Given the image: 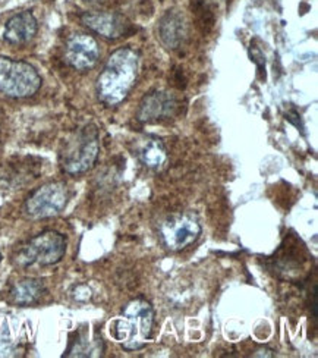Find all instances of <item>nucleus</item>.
<instances>
[{
  "instance_id": "f257e3e1",
  "label": "nucleus",
  "mask_w": 318,
  "mask_h": 358,
  "mask_svg": "<svg viewBox=\"0 0 318 358\" xmlns=\"http://www.w3.org/2000/svg\"><path fill=\"white\" fill-rule=\"evenodd\" d=\"M138 64L140 56L131 48L110 55L97 80V94L104 104L116 106L128 97L138 76Z\"/></svg>"
},
{
  "instance_id": "f03ea898",
  "label": "nucleus",
  "mask_w": 318,
  "mask_h": 358,
  "mask_svg": "<svg viewBox=\"0 0 318 358\" xmlns=\"http://www.w3.org/2000/svg\"><path fill=\"white\" fill-rule=\"evenodd\" d=\"M154 324V310L145 300H132L119 316L110 322V335L128 351L145 347Z\"/></svg>"
},
{
  "instance_id": "7ed1b4c3",
  "label": "nucleus",
  "mask_w": 318,
  "mask_h": 358,
  "mask_svg": "<svg viewBox=\"0 0 318 358\" xmlns=\"http://www.w3.org/2000/svg\"><path fill=\"white\" fill-rule=\"evenodd\" d=\"M99 131L87 125L65 141L60 150V166L69 175H80L94 166L99 157Z\"/></svg>"
},
{
  "instance_id": "20e7f679",
  "label": "nucleus",
  "mask_w": 318,
  "mask_h": 358,
  "mask_svg": "<svg viewBox=\"0 0 318 358\" xmlns=\"http://www.w3.org/2000/svg\"><path fill=\"white\" fill-rule=\"evenodd\" d=\"M40 87L41 78L34 66L0 56V93L22 99L36 94Z\"/></svg>"
},
{
  "instance_id": "39448f33",
  "label": "nucleus",
  "mask_w": 318,
  "mask_h": 358,
  "mask_svg": "<svg viewBox=\"0 0 318 358\" xmlns=\"http://www.w3.org/2000/svg\"><path fill=\"white\" fill-rule=\"evenodd\" d=\"M66 240L56 231H45L29 240L18 252L17 262L24 267L52 266L64 259Z\"/></svg>"
},
{
  "instance_id": "423d86ee",
  "label": "nucleus",
  "mask_w": 318,
  "mask_h": 358,
  "mask_svg": "<svg viewBox=\"0 0 318 358\" xmlns=\"http://www.w3.org/2000/svg\"><path fill=\"white\" fill-rule=\"evenodd\" d=\"M69 189L64 182H49L36 189L25 203V212L34 219L57 216L66 207Z\"/></svg>"
},
{
  "instance_id": "0eeeda50",
  "label": "nucleus",
  "mask_w": 318,
  "mask_h": 358,
  "mask_svg": "<svg viewBox=\"0 0 318 358\" xmlns=\"http://www.w3.org/2000/svg\"><path fill=\"white\" fill-rule=\"evenodd\" d=\"M201 225L191 215H172L160 225L163 244L172 251H180L198 240Z\"/></svg>"
},
{
  "instance_id": "6e6552de",
  "label": "nucleus",
  "mask_w": 318,
  "mask_h": 358,
  "mask_svg": "<svg viewBox=\"0 0 318 358\" xmlns=\"http://www.w3.org/2000/svg\"><path fill=\"white\" fill-rule=\"evenodd\" d=\"M65 57L72 68L77 71H88L99 62V44L91 36L75 34L66 43Z\"/></svg>"
},
{
  "instance_id": "1a4fd4ad",
  "label": "nucleus",
  "mask_w": 318,
  "mask_h": 358,
  "mask_svg": "<svg viewBox=\"0 0 318 358\" xmlns=\"http://www.w3.org/2000/svg\"><path fill=\"white\" fill-rule=\"evenodd\" d=\"M82 22L91 31L108 38L116 40L129 31V22L119 13L113 12H89L82 17Z\"/></svg>"
},
{
  "instance_id": "9d476101",
  "label": "nucleus",
  "mask_w": 318,
  "mask_h": 358,
  "mask_svg": "<svg viewBox=\"0 0 318 358\" xmlns=\"http://www.w3.org/2000/svg\"><path fill=\"white\" fill-rule=\"evenodd\" d=\"M178 110V100L169 92H154L147 94L138 109V119L143 122H157L169 119Z\"/></svg>"
},
{
  "instance_id": "9b49d317",
  "label": "nucleus",
  "mask_w": 318,
  "mask_h": 358,
  "mask_svg": "<svg viewBox=\"0 0 318 358\" xmlns=\"http://www.w3.org/2000/svg\"><path fill=\"white\" fill-rule=\"evenodd\" d=\"M37 20L31 12H21L13 15V17L6 22L3 29V38L15 44V46H21L31 41L37 34Z\"/></svg>"
},
{
  "instance_id": "f8f14e48",
  "label": "nucleus",
  "mask_w": 318,
  "mask_h": 358,
  "mask_svg": "<svg viewBox=\"0 0 318 358\" xmlns=\"http://www.w3.org/2000/svg\"><path fill=\"white\" fill-rule=\"evenodd\" d=\"M159 36L168 49H178L187 37V24L182 15L176 10H169L160 20Z\"/></svg>"
},
{
  "instance_id": "ddd939ff",
  "label": "nucleus",
  "mask_w": 318,
  "mask_h": 358,
  "mask_svg": "<svg viewBox=\"0 0 318 358\" xmlns=\"http://www.w3.org/2000/svg\"><path fill=\"white\" fill-rule=\"evenodd\" d=\"M44 291L43 282L38 279H22L10 289V300L17 306L34 304Z\"/></svg>"
},
{
  "instance_id": "4468645a",
  "label": "nucleus",
  "mask_w": 318,
  "mask_h": 358,
  "mask_svg": "<svg viewBox=\"0 0 318 358\" xmlns=\"http://www.w3.org/2000/svg\"><path fill=\"white\" fill-rule=\"evenodd\" d=\"M141 162L145 166L157 169L168 159V153H166L164 145L159 140H148L144 143V145L140 148L138 153Z\"/></svg>"
},
{
  "instance_id": "2eb2a0df",
  "label": "nucleus",
  "mask_w": 318,
  "mask_h": 358,
  "mask_svg": "<svg viewBox=\"0 0 318 358\" xmlns=\"http://www.w3.org/2000/svg\"><path fill=\"white\" fill-rule=\"evenodd\" d=\"M72 295H73L75 300L87 301V300H89V298H91V289L88 287H85V285H80V287H77V288L73 289Z\"/></svg>"
},
{
  "instance_id": "dca6fc26",
  "label": "nucleus",
  "mask_w": 318,
  "mask_h": 358,
  "mask_svg": "<svg viewBox=\"0 0 318 358\" xmlns=\"http://www.w3.org/2000/svg\"><path fill=\"white\" fill-rule=\"evenodd\" d=\"M84 2L88 5H100V3H104L106 0H84Z\"/></svg>"
},
{
  "instance_id": "f3484780",
  "label": "nucleus",
  "mask_w": 318,
  "mask_h": 358,
  "mask_svg": "<svg viewBox=\"0 0 318 358\" xmlns=\"http://www.w3.org/2000/svg\"><path fill=\"white\" fill-rule=\"evenodd\" d=\"M0 260H2V252H0Z\"/></svg>"
}]
</instances>
